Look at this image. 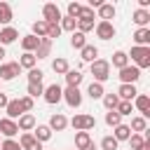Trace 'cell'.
Masks as SVG:
<instances>
[{"label": "cell", "instance_id": "cell-33", "mask_svg": "<svg viewBox=\"0 0 150 150\" xmlns=\"http://www.w3.org/2000/svg\"><path fill=\"white\" fill-rule=\"evenodd\" d=\"M70 45H73L75 49H82V47L87 45V38H84V33H80V30H73V35H70Z\"/></svg>", "mask_w": 150, "mask_h": 150}, {"label": "cell", "instance_id": "cell-51", "mask_svg": "<svg viewBox=\"0 0 150 150\" xmlns=\"http://www.w3.org/2000/svg\"><path fill=\"white\" fill-rule=\"evenodd\" d=\"M84 150H96V145H94V141H91V143H89V145H87Z\"/></svg>", "mask_w": 150, "mask_h": 150}, {"label": "cell", "instance_id": "cell-12", "mask_svg": "<svg viewBox=\"0 0 150 150\" xmlns=\"http://www.w3.org/2000/svg\"><path fill=\"white\" fill-rule=\"evenodd\" d=\"M19 145H21V150H42V143H38L33 138V134H21Z\"/></svg>", "mask_w": 150, "mask_h": 150}, {"label": "cell", "instance_id": "cell-16", "mask_svg": "<svg viewBox=\"0 0 150 150\" xmlns=\"http://www.w3.org/2000/svg\"><path fill=\"white\" fill-rule=\"evenodd\" d=\"M134 42H136V47H148L150 45V28H138L134 33Z\"/></svg>", "mask_w": 150, "mask_h": 150}, {"label": "cell", "instance_id": "cell-19", "mask_svg": "<svg viewBox=\"0 0 150 150\" xmlns=\"http://www.w3.org/2000/svg\"><path fill=\"white\" fill-rule=\"evenodd\" d=\"M134 23H136L138 28H148V23H150V12H148V9H136V12H134Z\"/></svg>", "mask_w": 150, "mask_h": 150}, {"label": "cell", "instance_id": "cell-36", "mask_svg": "<svg viewBox=\"0 0 150 150\" xmlns=\"http://www.w3.org/2000/svg\"><path fill=\"white\" fill-rule=\"evenodd\" d=\"M12 21V7L7 2H0V23H9Z\"/></svg>", "mask_w": 150, "mask_h": 150}, {"label": "cell", "instance_id": "cell-30", "mask_svg": "<svg viewBox=\"0 0 150 150\" xmlns=\"http://www.w3.org/2000/svg\"><path fill=\"white\" fill-rule=\"evenodd\" d=\"M82 73L80 70H68L66 73V82H68V87H80V82H82Z\"/></svg>", "mask_w": 150, "mask_h": 150}, {"label": "cell", "instance_id": "cell-17", "mask_svg": "<svg viewBox=\"0 0 150 150\" xmlns=\"http://www.w3.org/2000/svg\"><path fill=\"white\" fill-rule=\"evenodd\" d=\"M134 105L138 108V112H143V117L150 115V98H148L145 94H138V96L134 98Z\"/></svg>", "mask_w": 150, "mask_h": 150}, {"label": "cell", "instance_id": "cell-42", "mask_svg": "<svg viewBox=\"0 0 150 150\" xmlns=\"http://www.w3.org/2000/svg\"><path fill=\"white\" fill-rule=\"evenodd\" d=\"M77 30H80V33L94 30V21H91V19H77Z\"/></svg>", "mask_w": 150, "mask_h": 150}, {"label": "cell", "instance_id": "cell-45", "mask_svg": "<svg viewBox=\"0 0 150 150\" xmlns=\"http://www.w3.org/2000/svg\"><path fill=\"white\" fill-rule=\"evenodd\" d=\"M101 148H103V150H117V141H115L112 136H103Z\"/></svg>", "mask_w": 150, "mask_h": 150}, {"label": "cell", "instance_id": "cell-53", "mask_svg": "<svg viewBox=\"0 0 150 150\" xmlns=\"http://www.w3.org/2000/svg\"><path fill=\"white\" fill-rule=\"evenodd\" d=\"M5 59V47H0V61Z\"/></svg>", "mask_w": 150, "mask_h": 150}, {"label": "cell", "instance_id": "cell-40", "mask_svg": "<svg viewBox=\"0 0 150 150\" xmlns=\"http://www.w3.org/2000/svg\"><path fill=\"white\" fill-rule=\"evenodd\" d=\"M75 26H77V19H70V16H61V26H59L61 30H70V33H73V30H75Z\"/></svg>", "mask_w": 150, "mask_h": 150}, {"label": "cell", "instance_id": "cell-39", "mask_svg": "<svg viewBox=\"0 0 150 150\" xmlns=\"http://www.w3.org/2000/svg\"><path fill=\"white\" fill-rule=\"evenodd\" d=\"M105 124L115 129L117 124H122V117H120V115H117L115 110H108V112H105Z\"/></svg>", "mask_w": 150, "mask_h": 150}, {"label": "cell", "instance_id": "cell-10", "mask_svg": "<svg viewBox=\"0 0 150 150\" xmlns=\"http://www.w3.org/2000/svg\"><path fill=\"white\" fill-rule=\"evenodd\" d=\"M16 131H19V127H16L14 120H7V117L0 120V136H5V138H14Z\"/></svg>", "mask_w": 150, "mask_h": 150}, {"label": "cell", "instance_id": "cell-7", "mask_svg": "<svg viewBox=\"0 0 150 150\" xmlns=\"http://www.w3.org/2000/svg\"><path fill=\"white\" fill-rule=\"evenodd\" d=\"M94 30H96V35H98L101 40H112V38H115V26H112L110 21H98V23L94 26Z\"/></svg>", "mask_w": 150, "mask_h": 150}, {"label": "cell", "instance_id": "cell-44", "mask_svg": "<svg viewBox=\"0 0 150 150\" xmlns=\"http://www.w3.org/2000/svg\"><path fill=\"white\" fill-rule=\"evenodd\" d=\"M42 77H45V73L40 68H30L28 70V82H42Z\"/></svg>", "mask_w": 150, "mask_h": 150}, {"label": "cell", "instance_id": "cell-38", "mask_svg": "<svg viewBox=\"0 0 150 150\" xmlns=\"http://www.w3.org/2000/svg\"><path fill=\"white\" fill-rule=\"evenodd\" d=\"M131 108H134V105H131V101H120V103H117V108H115V112H117L120 117H124V115H131Z\"/></svg>", "mask_w": 150, "mask_h": 150}, {"label": "cell", "instance_id": "cell-37", "mask_svg": "<svg viewBox=\"0 0 150 150\" xmlns=\"http://www.w3.org/2000/svg\"><path fill=\"white\" fill-rule=\"evenodd\" d=\"M117 103H120L117 94H103V105H105L108 110H115V108H117Z\"/></svg>", "mask_w": 150, "mask_h": 150}, {"label": "cell", "instance_id": "cell-14", "mask_svg": "<svg viewBox=\"0 0 150 150\" xmlns=\"http://www.w3.org/2000/svg\"><path fill=\"white\" fill-rule=\"evenodd\" d=\"M52 131H63L66 127H68V120H66V115H61V112H56V115H52V120H49V124H47Z\"/></svg>", "mask_w": 150, "mask_h": 150}, {"label": "cell", "instance_id": "cell-34", "mask_svg": "<svg viewBox=\"0 0 150 150\" xmlns=\"http://www.w3.org/2000/svg\"><path fill=\"white\" fill-rule=\"evenodd\" d=\"M87 94H89V98H103V84H98V82H91L89 87H87Z\"/></svg>", "mask_w": 150, "mask_h": 150}, {"label": "cell", "instance_id": "cell-13", "mask_svg": "<svg viewBox=\"0 0 150 150\" xmlns=\"http://www.w3.org/2000/svg\"><path fill=\"white\" fill-rule=\"evenodd\" d=\"M16 127H19L21 131H26V134H30V131L35 129V117H33L30 112H23V115L19 117V122H16Z\"/></svg>", "mask_w": 150, "mask_h": 150}, {"label": "cell", "instance_id": "cell-32", "mask_svg": "<svg viewBox=\"0 0 150 150\" xmlns=\"http://www.w3.org/2000/svg\"><path fill=\"white\" fill-rule=\"evenodd\" d=\"M47 28H49V26L40 19V21H35V23H33V33H30V35H35V38H40V40H42V38H47Z\"/></svg>", "mask_w": 150, "mask_h": 150}, {"label": "cell", "instance_id": "cell-2", "mask_svg": "<svg viewBox=\"0 0 150 150\" xmlns=\"http://www.w3.org/2000/svg\"><path fill=\"white\" fill-rule=\"evenodd\" d=\"M136 61V68H148L150 66V47H131V54H127Z\"/></svg>", "mask_w": 150, "mask_h": 150}, {"label": "cell", "instance_id": "cell-50", "mask_svg": "<svg viewBox=\"0 0 150 150\" xmlns=\"http://www.w3.org/2000/svg\"><path fill=\"white\" fill-rule=\"evenodd\" d=\"M7 103H9L7 94H2V91H0V108H7Z\"/></svg>", "mask_w": 150, "mask_h": 150}, {"label": "cell", "instance_id": "cell-35", "mask_svg": "<svg viewBox=\"0 0 150 150\" xmlns=\"http://www.w3.org/2000/svg\"><path fill=\"white\" fill-rule=\"evenodd\" d=\"M42 91H45L42 82H28V96H30V98H38V96H42Z\"/></svg>", "mask_w": 150, "mask_h": 150}, {"label": "cell", "instance_id": "cell-29", "mask_svg": "<svg viewBox=\"0 0 150 150\" xmlns=\"http://www.w3.org/2000/svg\"><path fill=\"white\" fill-rule=\"evenodd\" d=\"M52 70H54L56 75H66L70 68H68V61H66V59H54V61H52Z\"/></svg>", "mask_w": 150, "mask_h": 150}, {"label": "cell", "instance_id": "cell-15", "mask_svg": "<svg viewBox=\"0 0 150 150\" xmlns=\"http://www.w3.org/2000/svg\"><path fill=\"white\" fill-rule=\"evenodd\" d=\"M16 38H19V30H16V28H12V26L2 28V30H0V47H2V45H12Z\"/></svg>", "mask_w": 150, "mask_h": 150}, {"label": "cell", "instance_id": "cell-28", "mask_svg": "<svg viewBox=\"0 0 150 150\" xmlns=\"http://www.w3.org/2000/svg\"><path fill=\"white\" fill-rule=\"evenodd\" d=\"M112 66L115 68H124V66H129V56H127V52H115L112 54Z\"/></svg>", "mask_w": 150, "mask_h": 150}, {"label": "cell", "instance_id": "cell-41", "mask_svg": "<svg viewBox=\"0 0 150 150\" xmlns=\"http://www.w3.org/2000/svg\"><path fill=\"white\" fill-rule=\"evenodd\" d=\"M143 143H145V138H143L141 134H131V136H129V145H131V150H141Z\"/></svg>", "mask_w": 150, "mask_h": 150}, {"label": "cell", "instance_id": "cell-27", "mask_svg": "<svg viewBox=\"0 0 150 150\" xmlns=\"http://www.w3.org/2000/svg\"><path fill=\"white\" fill-rule=\"evenodd\" d=\"M89 143H91L89 131H77V134H75V145H77V150H84Z\"/></svg>", "mask_w": 150, "mask_h": 150}, {"label": "cell", "instance_id": "cell-11", "mask_svg": "<svg viewBox=\"0 0 150 150\" xmlns=\"http://www.w3.org/2000/svg\"><path fill=\"white\" fill-rule=\"evenodd\" d=\"M136 96H138V89L134 84H120V89H117V98L120 101H134Z\"/></svg>", "mask_w": 150, "mask_h": 150}, {"label": "cell", "instance_id": "cell-43", "mask_svg": "<svg viewBox=\"0 0 150 150\" xmlns=\"http://www.w3.org/2000/svg\"><path fill=\"white\" fill-rule=\"evenodd\" d=\"M0 150H21V145H19V141H14V138H5V141L0 143Z\"/></svg>", "mask_w": 150, "mask_h": 150}, {"label": "cell", "instance_id": "cell-48", "mask_svg": "<svg viewBox=\"0 0 150 150\" xmlns=\"http://www.w3.org/2000/svg\"><path fill=\"white\" fill-rule=\"evenodd\" d=\"M77 19H91V21H94V9H91V7H82Z\"/></svg>", "mask_w": 150, "mask_h": 150}, {"label": "cell", "instance_id": "cell-46", "mask_svg": "<svg viewBox=\"0 0 150 150\" xmlns=\"http://www.w3.org/2000/svg\"><path fill=\"white\" fill-rule=\"evenodd\" d=\"M80 9H82L80 2H68V16H70V19H77V16H80Z\"/></svg>", "mask_w": 150, "mask_h": 150}, {"label": "cell", "instance_id": "cell-5", "mask_svg": "<svg viewBox=\"0 0 150 150\" xmlns=\"http://www.w3.org/2000/svg\"><path fill=\"white\" fill-rule=\"evenodd\" d=\"M42 96H45V101H47V103H52V105H54V103H59V101L63 98V89H61V87H59V84L54 82V84L45 87Z\"/></svg>", "mask_w": 150, "mask_h": 150}, {"label": "cell", "instance_id": "cell-8", "mask_svg": "<svg viewBox=\"0 0 150 150\" xmlns=\"http://www.w3.org/2000/svg\"><path fill=\"white\" fill-rule=\"evenodd\" d=\"M138 77H141V70H138L136 66H124V68L120 70V80H122V84H134Z\"/></svg>", "mask_w": 150, "mask_h": 150}, {"label": "cell", "instance_id": "cell-6", "mask_svg": "<svg viewBox=\"0 0 150 150\" xmlns=\"http://www.w3.org/2000/svg\"><path fill=\"white\" fill-rule=\"evenodd\" d=\"M63 101H66L70 108H80V105H82V91H80L77 87H68V89L63 91Z\"/></svg>", "mask_w": 150, "mask_h": 150}, {"label": "cell", "instance_id": "cell-49", "mask_svg": "<svg viewBox=\"0 0 150 150\" xmlns=\"http://www.w3.org/2000/svg\"><path fill=\"white\" fill-rule=\"evenodd\" d=\"M59 35H61V28H59V23L47 28V38H49V40H54V38H59Z\"/></svg>", "mask_w": 150, "mask_h": 150}, {"label": "cell", "instance_id": "cell-18", "mask_svg": "<svg viewBox=\"0 0 150 150\" xmlns=\"http://www.w3.org/2000/svg\"><path fill=\"white\" fill-rule=\"evenodd\" d=\"M5 110H7V120H19V117L23 115V110H21V103H19V98L9 101Z\"/></svg>", "mask_w": 150, "mask_h": 150}, {"label": "cell", "instance_id": "cell-25", "mask_svg": "<svg viewBox=\"0 0 150 150\" xmlns=\"http://www.w3.org/2000/svg\"><path fill=\"white\" fill-rule=\"evenodd\" d=\"M80 54H82V61H96V56H98V49L94 47V45H84L82 49H80Z\"/></svg>", "mask_w": 150, "mask_h": 150}, {"label": "cell", "instance_id": "cell-4", "mask_svg": "<svg viewBox=\"0 0 150 150\" xmlns=\"http://www.w3.org/2000/svg\"><path fill=\"white\" fill-rule=\"evenodd\" d=\"M42 16H45L42 21H45L47 26H56V23L61 21V9H59L54 2H47V5L42 7Z\"/></svg>", "mask_w": 150, "mask_h": 150}, {"label": "cell", "instance_id": "cell-3", "mask_svg": "<svg viewBox=\"0 0 150 150\" xmlns=\"http://www.w3.org/2000/svg\"><path fill=\"white\" fill-rule=\"evenodd\" d=\"M70 127H73L75 131H89V129L96 127V117H94V115H75V117L70 120Z\"/></svg>", "mask_w": 150, "mask_h": 150}, {"label": "cell", "instance_id": "cell-24", "mask_svg": "<svg viewBox=\"0 0 150 150\" xmlns=\"http://www.w3.org/2000/svg\"><path fill=\"white\" fill-rule=\"evenodd\" d=\"M98 16H101V21H110V19L115 16V5L103 2V5L98 7Z\"/></svg>", "mask_w": 150, "mask_h": 150}, {"label": "cell", "instance_id": "cell-26", "mask_svg": "<svg viewBox=\"0 0 150 150\" xmlns=\"http://www.w3.org/2000/svg\"><path fill=\"white\" fill-rule=\"evenodd\" d=\"M16 63H19L21 68H28V70H30V68H35L38 59H35V54H30V52H23V54H21V59H19Z\"/></svg>", "mask_w": 150, "mask_h": 150}, {"label": "cell", "instance_id": "cell-20", "mask_svg": "<svg viewBox=\"0 0 150 150\" xmlns=\"http://www.w3.org/2000/svg\"><path fill=\"white\" fill-rule=\"evenodd\" d=\"M49 52H52V40L49 38H42L40 45H38V49H35V59H47Z\"/></svg>", "mask_w": 150, "mask_h": 150}, {"label": "cell", "instance_id": "cell-47", "mask_svg": "<svg viewBox=\"0 0 150 150\" xmlns=\"http://www.w3.org/2000/svg\"><path fill=\"white\" fill-rule=\"evenodd\" d=\"M19 103H21V110H23V112H30V110H33V98H30V96L19 98Z\"/></svg>", "mask_w": 150, "mask_h": 150}, {"label": "cell", "instance_id": "cell-9", "mask_svg": "<svg viewBox=\"0 0 150 150\" xmlns=\"http://www.w3.org/2000/svg\"><path fill=\"white\" fill-rule=\"evenodd\" d=\"M19 73H21V66L16 61H9V63L0 66V80H14Z\"/></svg>", "mask_w": 150, "mask_h": 150}, {"label": "cell", "instance_id": "cell-23", "mask_svg": "<svg viewBox=\"0 0 150 150\" xmlns=\"http://www.w3.org/2000/svg\"><path fill=\"white\" fill-rule=\"evenodd\" d=\"M129 136H131V129H129V124H117L115 127V134H112V138L120 143V141H129Z\"/></svg>", "mask_w": 150, "mask_h": 150}, {"label": "cell", "instance_id": "cell-21", "mask_svg": "<svg viewBox=\"0 0 150 150\" xmlns=\"http://www.w3.org/2000/svg\"><path fill=\"white\" fill-rule=\"evenodd\" d=\"M33 138H35L38 143H45V141H49V138H52V129H49L47 124H38V127H35Z\"/></svg>", "mask_w": 150, "mask_h": 150}, {"label": "cell", "instance_id": "cell-22", "mask_svg": "<svg viewBox=\"0 0 150 150\" xmlns=\"http://www.w3.org/2000/svg\"><path fill=\"white\" fill-rule=\"evenodd\" d=\"M38 45H40V38H35V35H23L21 38V47H23V52H35L38 49Z\"/></svg>", "mask_w": 150, "mask_h": 150}, {"label": "cell", "instance_id": "cell-52", "mask_svg": "<svg viewBox=\"0 0 150 150\" xmlns=\"http://www.w3.org/2000/svg\"><path fill=\"white\" fill-rule=\"evenodd\" d=\"M141 150H150V141H145V143H143V148H141Z\"/></svg>", "mask_w": 150, "mask_h": 150}, {"label": "cell", "instance_id": "cell-54", "mask_svg": "<svg viewBox=\"0 0 150 150\" xmlns=\"http://www.w3.org/2000/svg\"><path fill=\"white\" fill-rule=\"evenodd\" d=\"M0 143H2V141H0Z\"/></svg>", "mask_w": 150, "mask_h": 150}, {"label": "cell", "instance_id": "cell-31", "mask_svg": "<svg viewBox=\"0 0 150 150\" xmlns=\"http://www.w3.org/2000/svg\"><path fill=\"white\" fill-rule=\"evenodd\" d=\"M131 131H136V134H141V131H148V122H145V117L141 115V117H131V127H129Z\"/></svg>", "mask_w": 150, "mask_h": 150}, {"label": "cell", "instance_id": "cell-1", "mask_svg": "<svg viewBox=\"0 0 150 150\" xmlns=\"http://www.w3.org/2000/svg\"><path fill=\"white\" fill-rule=\"evenodd\" d=\"M89 70H91V75H94V82H98V84H103V82L110 77V63H108L105 59H96V61H91Z\"/></svg>", "mask_w": 150, "mask_h": 150}]
</instances>
